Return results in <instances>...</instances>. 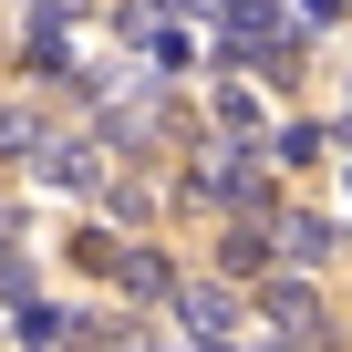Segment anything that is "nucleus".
Returning a JSON list of instances; mask_svg holds the SVG:
<instances>
[{
	"label": "nucleus",
	"mask_w": 352,
	"mask_h": 352,
	"mask_svg": "<svg viewBox=\"0 0 352 352\" xmlns=\"http://www.w3.org/2000/svg\"><path fill=\"white\" fill-rule=\"evenodd\" d=\"M259 311H270V331H290V342H331V311H321V290H311V270H280L270 290H259Z\"/></svg>",
	"instance_id": "obj_1"
},
{
	"label": "nucleus",
	"mask_w": 352,
	"mask_h": 352,
	"mask_svg": "<svg viewBox=\"0 0 352 352\" xmlns=\"http://www.w3.org/2000/svg\"><path fill=\"white\" fill-rule=\"evenodd\" d=\"M270 228H280V270H331V259H352V228H331L321 208H280Z\"/></svg>",
	"instance_id": "obj_2"
},
{
	"label": "nucleus",
	"mask_w": 352,
	"mask_h": 352,
	"mask_svg": "<svg viewBox=\"0 0 352 352\" xmlns=\"http://www.w3.org/2000/svg\"><path fill=\"white\" fill-rule=\"evenodd\" d=\"M166 311H176V331H187V342H228V331H239V300H228L218 280H187Z\"/></svg>",
	"instance_id": "obj_3"
},
{
	"label": "nucleus",
	"mask_w": 352,
	"mask_h": 352,
	"mask_svg": "<svg viewBox=\"0 0 352 352\" xmlns=\"http://www.w3.org/2000/svg\"><path fill=\"white\" fill-rule=\"evenodd\" d=\"M114 290H124V300H176L187 280H176V259H166L155 239H124V259H114Z\"/></svg>",
	"instance_id": "obj_4"
},
{
	"label": "nucleus",
	"mask_w": 352,
	"mask_h": 352,
	"mask_svg": "<svg viewBox=\"0 0 352 352\" xmlns=\"http://www.w3.org/2000/svg\"><path fill=\"white\" fill-rule=\"evenodd\" d=\"M0 155H52V124L32 104H0Z\"/></svg>",
	"instance_id": "obj_5"
},
{
	"label": "nucleus",
	"mask_w": 352,
	"mask_h": 352,
	"mask_svg": "<svg viewBox=\"0 0 352 352\" xmlns=\"http://www.w3.org/2000/svg\"><path fill=\"white\" fill-rule=\"evenodd\" d=\"M311 155H321V124H280L270 135V166H311Z\"/></svg>",
	"instance_id": "obj_6"
},
{
	"label": "nucleus",
	"mask_w": 352,
	"mask_h": 352,
	"mask_svg": "<svg viewBox=\"0 0 352 352\" xmlns=\"http://www.w3.org/2000/svg\"><path fill=\"white\" fill-rule=\"evenodd\" d=\"M342 11H352V0H300V21H311V32H321V21H342Z\"/></svg>",
	"instance_id": "obj_7"
},
{
	"label": "nucleus",
	"mask_w": 352,
	"mask_h": 352,
	"mask_svg": "<svg viewBox=\"0 0 352 352\" xmlns=\"http://www.w3.org/2000/svg\"><path fill=\"white\" fill-rule=\"evenodd\" d=\"M259 352H311V342H290V331H270V342H259Z\"/></svg>",
	"instance_id": "obj_8"
},
{
	"label": "nucleus",
	"mask_w": 352,
	"mask_h": 352,
	"mask_svg": "<svg viewBox=\"0 0 352 352\" xmlns=\"http://www.w3.org/2000/svg\"><path fill=\"white\" fill-rule=\"evenodd\" d=\"M342 197H352V166H342Z\"/></svg>",
	"instance_id": "obj_9"
},
{
	"label": "nucleus",
	"mask_w": 352,
	"mask_h": 352,
	"mask_svg": "<svg viewBox=\"0 0 352 352\" xmlns=\"http://www.w3.org/2000/svg\"><path fill=\"white\" fill-rule=\"evenodd\" d=\"M342 135H352V114H342Z\"/></svg>",
	"instance_id": "obj_10"
}]
</instances>
